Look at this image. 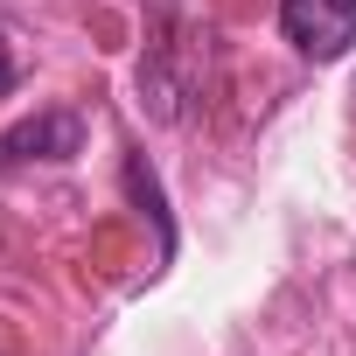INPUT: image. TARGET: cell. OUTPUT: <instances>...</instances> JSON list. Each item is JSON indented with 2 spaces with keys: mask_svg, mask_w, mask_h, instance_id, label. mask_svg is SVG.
<instances>
[{
  "mask_svg": "<svg viewBox=\"0 0 356 356\" xmlns=\"http://www.w3.org/2000/svg\"><path fill=\"white\" fill-rule=\"evenodd\" d=\"M280 29L307 63H335L356 42V0H280Z\"/></svg>",
  "mask_w": 356,
  "mask_h": 356,
  "instance_id": "6da1fadb",
  "label": "cell"
},
{
  "mask_svg": "<svg viewBox=\"0 0 356 356\" xmlns=\"http://www.w3.org/2000/svg\"><path fill=\"white\" fill-rule=\"evenodd\" d=\"M77 147H84V119H77V112H63V105H49V112H35V119H22V126L0 133V168L70 161Z\"/></svg>",
  "mask_w": 356,
  "mask_h": 356,
  "instance_id": "7a4b0ae2",
  "label": "cell"
},
{
  "mask_svg": "<svg viewBox=\"0 0 356 356\" xmlns=\"http://www.w3.org/2000/svg\"><path fill=\"white\" fill-rule=\"evenodd\" d=\"M0 91H15V56H8V35H0Z\"/></svg>",
  "mask_w": 356,
  "mask_h": 356,
  "instance_id": "3957f363",
  "label": "cell"
}]
</instances>
